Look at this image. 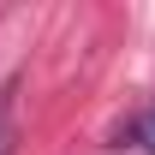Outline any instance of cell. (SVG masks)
Instances as JSON below:
<instances>
[{"label": "cell", "instance_id": "cell-1", "mask_svg": "<svg viewBox=\"0 0 155 155\" xmlns=\"http://www.w3.org/2000/svg\"><path fill=\"white\" fill-rule=\"evenodd\" d=\"M143 143H149V155H155V107H149V119H143Z\"/></svg>", "mask_w": 155, "mask_h": 155}]
</instances>
